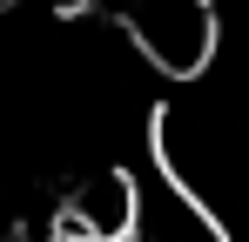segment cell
Here are the masks:
<instances>
[{"instance_id": "cell-1", "label": "cell", "mask_w": 249, "mask_h": 242, "mask_svg": "<svg viewBox=\"0 0 249 242\" xmlns=\"http://www.w3.org/2000/svg\"><path fill=\"white\" fill-rule=\"evenodd\" d=\"M0 14H7V0H0Z\"/></svg>"}]
</instances>
